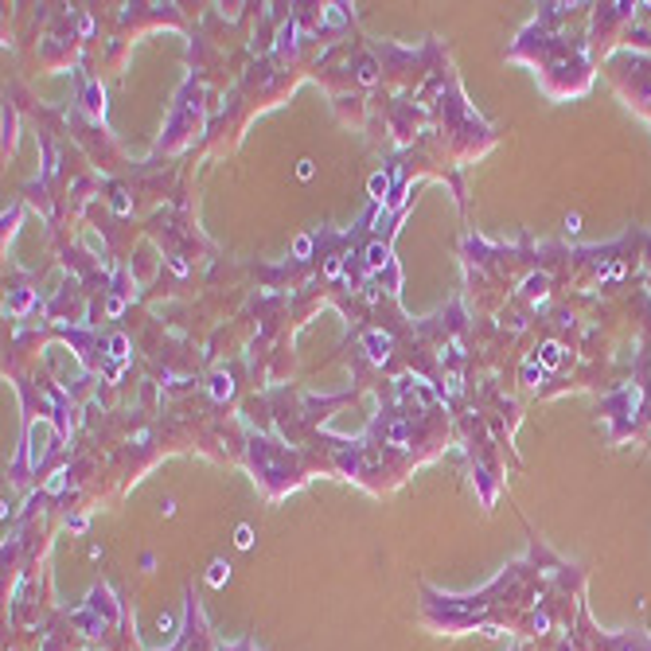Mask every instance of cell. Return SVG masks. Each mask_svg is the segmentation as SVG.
<instances>
[{
    "mask_svg": "<svg viewBox=\"0 0 651 651\" xmlns=\"http://www.w3.org/2000/svg\"><path fill=\"white\" fill-rule=\"evenodd\" d=\"M222 577H226V566H222V562H215V566H211V581H215V585H218V581H222Z\"/></svg>",
    "mask_w": 651,
    "mask_h": 651,
    "instance_id": "obj_1",
    "label": "cell"
},
{
    "mask_svg": "<svg viewBox=\"0 0 651 651\" xmlns=\"http://www.w3.org/2000/svg\"><path fill=\"white\" fill-rule=\"evenodd\" d=\"M250 542H253V538H250V527H242V531H238V546H242V550H246V546H250Z\"/></svg>",
    "mask_w": 651,
    "mask_h": 651,
    "instance_id": "obj_2",
    "label": "cell"
}]
</instances>
